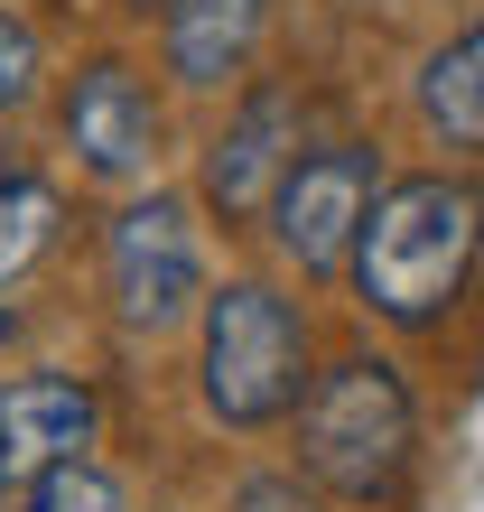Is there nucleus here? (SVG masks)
Returning a JSON list of instances; mask_svg holds the SVG:
<instances>
[{"label": "nucleus", "mask_w": 484, "mask_h": 512, "mask_svg": "<svg viewBox=\"0 0 484 512\" xmlns=\"http://www.w3.org/2000/svg\"><path fill=\"white\" fill-rule=\"evenodd\" d=\"M475 261H484V196H475V177L438 168V177H401V187L373 196L345 270H354L363 308L382 326H410L419 336V326H438L466 298Z\"/></svg>", "instance_id": "nucleus-1"}, {"label": "nucleus", "mask_w": 484, "mask_h": 512, "mask_svg": "<svg viewBox=\"0 0 484 512\" xmlns=\"http://www.w3.org/2000/svg\"><path fill=\"white\" fill-rule=\"evenodd\" d=\"M410 447H419V410L382 354H345V364L308 373V391H298V466L326 494L391 503L410 475Z\"/></svg>", "instance_id": "nucleus-2"}, {"label": "nucleus", "mask_w": 484, "mask_h": 512, "mask_svg": "<svg viewBox=\"0 0 484 512\" xmlns=\"http://www.w3.org/2000/svg\"><path fill=\"white\" fill-rule=\"evenodd\" d=\"M205 345H196V391L224 429H270L308 391V326L270 280H224L205 298Z\"/></svg>", "instance_id": "nucleus-3"}, {"label": "nucleus", "mask_w": 484, "mask_h": 512, "mask_svg": "<svg viewBox=\"0 0 484 512\" xmlns=\"http://www.w3.org/2000/svg\"><path fill=\"white\" fill-rule=\"evenodd\" d=\"M103 289L131 336H168L177 317L205 308V243L177 196H131L103 233Z\"/></svg>", "instance_id": "nucleus-4"}, {"label": "nucleus", "mask_w": 484, "mask_h": 512, "mask_svg": "<svg viewBox=\"0 0 484 512\" xmlns=\"http://www.w3.org/2000/svg\"><path fill=\"white\" fill-rule=\"evenodd\" d=\"M373 196H382V159H373V149H354V140L289 159L280 196H270V243H280V261H298L308 280L345 270L363 215H373Z\"/></svg>", "instance_id": "nucleus-5"}, {"label": "nucleus", "mask_w": 484, "mask_h": 512, "mask_svg": "<svg viewBox=\"0 0 484 512\" xmlns=\"http://www.w3.org/2000/svg\"><path fill=\"white\" fill-rule=\"evenodd\" d=\"M103 438V391L75 373H19L0 382V475L38 485L56 466H84Z\"/></svg>", "instance_id": "nucleus-6"}, {"label": "nucleus", "mask_w": 484, "mask_h": 512, "mask_svg": "<svg viewBox=\"0 0 484 512\" xmlns=\"http://www.w3.org/2000/svg\"><path fill=\"white\" fill-rule=\"evenodd\" d=\"M66 149L84 159V177H103V187H140V177H149V159H159V103H149L140 66L94 56V66L75 75V94H66Z\"/></svg>", "instance_id": "nucleus-7"}, {"label": "nucleus", "mask_w": 484, "mask_h": 512, "mask_svg": "<svg viewBox=\"0 0 484 512\" xmlns=\"http://www.w3.org/2000/svg\"><path fill=\"white\" fill-rule=\"evenodd\" d=\"M289 159H298V103L280 94V84L242 94V112L215 131V149H205V196H215V215H224V224L270 215Z\"/></svg>", "instance_id": "nucleus-8"}, {"label": "nucleus", "mask_w": 484, "mask_h": 512, "mask_svg": "<svg viewBox=\"0 0 484 512\" xmlns=\"http://www.w3.org/2000/svg\"><path fill=\"white\" fill-rule=\"evenodd\" d=\"M261 28H270V0H168V75L215 94L252 66Z\"/></svg>", "instance_id": "nucleus-9"}, {"label": "nucleus", "mask_w": 484, "mask_h": 512, "mask_svg": "<svg viewBox=\"0 0 484 512\" xmlns=\"http://www.w3.org/2000/svg\"><path fill=\"white\" fill-rule=\"evenodd\" d=\"M419 122H429L447 149L484 159V10L419 66Z\"/></svg>", "instance_id": "nucleus-10"}, {"label": "nucleus", "mask_w": 484, "mask_h": 512, "mask_svg": "<svg viewBox=\"0 0 484 512\" xmlns=\"http://www.w3.org/2000/svg\"><path fill=\"white\" fill-rule=\"evenodd\" d=\"M56 224H66V205H56L47 177H10L0 187V289H19L56 252Z\"/></svg>", "instance_id": "nucleus-11"}, {"label": "nucleus", "mask_w": 484, "mask_h": 512, "mask_svg": "<svg viewBox=\"0 0 484 512\" xmlns=\"http://www.w3.org/2000/svg\"><path fill=\"white\" fill-rule=\"evenodd\" d=\"M19 512H131V494H121V475H103L94 457H84V466H56V475H38Z\"/></svg>", "instance_id": "nucleus-12"}, {"label": "nucleus", "mask_w": 484, "mask_h": 512, "mask_svg": "<svg viewBox=\"0 0 484 512\" xmlns=\"http://www.w3.org/2000/svg\"><path fill=\"white\" fill-rule=\"evenodd\" d=\"M38 94V28H28L19 10H0V122Z\"/></svg>", "instance_id": "nucleus-13"}, {"label": "nucleus", "mask_w": 484, "mask_h": 512, "mask_svg": "<svg viewBox=\"0 0 484 512\" xmlns=\"http://www.w3.org/2000/svg\"><path fill=\"white\" fill-rule=\"evenodd\" d=\"M233 512H317V494L298 485V475H252V485L233 494Z\"/></svg>", "instance_id": "nucleus-14"}, {"label": "nucleus", "mask_w": 484, "mask_h": 512, "mask_svg": "<svg viewBox=\"0 0 484 512\" xmlns=\"http://www.w3.org/2000/svg\"><path fill=\"white\" fill-rule=\"evenodd\" d=\"M10 177H19V159H10V131H0V187H10Z\"/></svg>", "instance_id": "nucleus-15"}, {"label": "nucleus", "mask_w": 484, "mask_h": 512, "mask_svg": "<svg viewBox=\"0 0 484 512\" xmlns=\"http://www.w3.org/2000/svg\"><path fill=\"white\" fill-rule=\"evenodd\" d=\"M121 10H159V19H168V0H121Z\"/></svg>", "instance_id": "nucleus-16"}, {"label": "nucleus", "mask_w": 484, "mask_h": 512, "mask_svg": "<svg viewBox=\"0 0 484 512\" xmlns=\"http://www.w3.org/2000/svg\"><path fill=\"white\" fill-rule=\"evenodd\" d=\"M0 512H10V475H0Z\"/></svg>", "instance_id": "nucleus-17"}]
</instances>
